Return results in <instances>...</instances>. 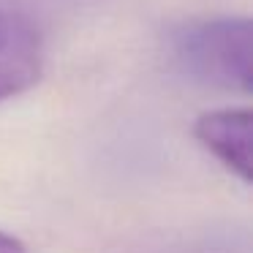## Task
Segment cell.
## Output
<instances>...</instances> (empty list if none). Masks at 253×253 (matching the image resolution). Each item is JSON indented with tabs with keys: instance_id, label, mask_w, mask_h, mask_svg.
<instances>
[{
	"instance_id": "cell-1",
	"label": "cell",
	"mask_w": 253,
	"mask_h": 253,
	"mask_svg": "<svg viewBox=\"0 0 253 253\" xmlns=\"http://www.w3.org/2000/svg\"><path fill=\"white\" fill-rule=\"evenodd\" d=\"M166 52L188 79L251 93V22L248 17H202L174 25Z\"/></svg>"
},
{
	"instance_id": "cell-2",
	"label": "cell",
	"mask_w": 253,
	"mask_h": 253,
	"mask_svg": "<svg viewBox=\"0 0 253 253\" xmlns=\"http://www.w3.org/2000/svg\"><path fill=\"white\" fill-rule=\"evenodd\" d=\"M46 49L39 25L25 11L0 6V101L30 90L44 74Z\"/></svg>"
},
{
	"instance_id": "cell-3",
	"label": "cell",
	"mask_w": 253,
	"mask_h": 253,
	"mask_svg": "<svg viewBox=\"0 0 253 253\" xmlns=\"http://www.w3.org/2000/svg\"><path fill=\"white\" fill-rule=\"evenodd\" d=\"M251 123L253 115L245 106L204 112L193 123L196 142L242 182H251Z\"/></svg>"
},
{
	"instance_id": "cell-4",
	"label": "cell",
	"mask_w": 253,
	"mask_h": 253,
	"mask_svg": "<svg viewBox=\"0 0 253 253\" xmlns=\"http://www.w3.org/2000/svg\"><path fill=\"white\" fill-rule=\"evenodd\" d=\"M0 253H28L22 240H17L14 234H6V231H0Z\"/></svg>"
}]
</instances>
